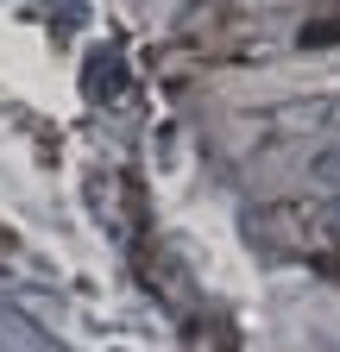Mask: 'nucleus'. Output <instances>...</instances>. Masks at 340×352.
I'll list each match as a JSON object with an SVG mask.
<instances>
[{
  "label": "nucleus",
  "mask_w": 340,
  "mask_h": 352,
  "mask_svg": "<svg viewBox=\"0 0 340 352\" xmlns=\"http://www.w3.org/2000/svg\"><path fill=\"white\" fill-rule=\"evenodd\" d=\"M340 38V19H315V25H303V44H334Z\"/></svg>",
  "instance_id": "1"
},
{
  "label": "nucleus",
  "mask_w": 340,
  "mask_h": 352,
  "mask_svg": "<svg viewBox=\"0 0 340 352\" xmlns=\"http://www.w3.org/2000/svg\"><path fill=\"white\" fill-rule=\"evenodd\" d=\"M315 170H321V176H334V183H340V151H328V157H321Z\"/></svg>",
  "instance_id": "2"
}]
</instances>
